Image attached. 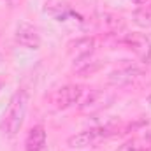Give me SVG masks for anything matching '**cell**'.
<instances>
[{
    "instance_id": "1",
    "label": "cell",
    "mask_w": 151,
    "mask_h": 151,
    "mask_svg": "<svg viewBox=\"0 0 151 151\" xmlns=\"http://www.w3.org/2000/svg\"><path fill=\"white\" fill-rule=\"evenodd\" d=\"M27 106H28V93L25 90H19L14 97H12V102H11V107H9V113L5 114L4 121H2V132L5 135H16L21 127H23V121H25V114H27Z\"/></svg>"
},
{
    "instance_id": "2",
    "label": "cell",
    "mask_w": 151,
    "mask_h": 151,
    "mask_svg": "<svg viewBox=\"0 0 151 151\" xmlns=\"http://www.w3.org/2000/svg\"><path fill=\"white\" fill-rule=\"evenodd\" d=\"M81 99H83V88L69 84V86L60 88V90L55 93L53 102H55V106H56L58 109H67V107H72L76 104H79Z\"/></svg>"
},
{
    "instance_id": "3",
    "label": "cell",
    "mask_w": 151,
    "mask_h": 151,
    "mask_svg": "<svg viewBox=\"0 0 151 151\" xmlns=\"http://www.w3.org/2000/svg\"><path fill=\"white\" fill-rule=\"evenodd\" d=\"M106 135H107V128H90V130H83V132L72 135V137H69V146L70 148H86V146L93 144L95 141L106 137Z\"/></svg>"
},
{
    "instance_id": "4",
    "label": "cell",
    "mask_w": 151,
    "mask_h": 151,
    "mask_svg": "<svg viewBox=\"0 0 151 151\" xmlns=\"http://www.w3.org/2000/svg\"><path fill=\"white\" fill-rule=\"evenodd\" d=\"M16 40L28 49H37L40 46V37H39L37 30L30 25V23H19L18 30H16Z\"/></svg>"
},
{
    "instance_id": "5",
    "label": "cell",
    "mask_w": 151,
    "mask_h": 151,
    "mask_svg": "<svg viewBox=\"0 0 151 151\" xmlns=\"http://www.w3.org/2000/svg\"><path fill=\"white\" fill-rule=\"evenodd\" d=\"M125 42L146 62V63H151V42L144 35H139V34H130L127 35Z\"/></svg>"
},
{
    "instance_id": "6",
    "label": "cell",
    "mask_w": 151,
    "mask_h": 151,
    "mask_svg": "<svg viewBox=\"0 0 151 151\" xmlns=\"http://www.w3.org/2000/svg\"><path fill=\"white\" fill-rule=\"evenodd\" d=\"M25 150L27 151H46V130L42 125H35L25 141Z\"/></svg>"
},
{
    "instance_id": "7",
    "label": "cell",
    "mask_w": 151,
    "mask_h": 151,
    "mask_svg": "<svg viewBox=\"0 0 151 151\" xmlns=\"http://www.w3.org/2000/svg\"><path fill=\"white\" fill-rule=\"evenodd\" d=\"M142 74L139 69L135 67H127V69H119L113 74L109 76V83L114 84V86H125V84H130L134 83L139 76Z\"/></svg>"
},
{
    "instance_id": "8",
    "label": "cell",
    "mask_w": 151,
    "mask_h": 151,
    "mask_svg": "<svg viewBox=\"0 0 151 151\" xmlns=\"http://www.w3.org/2000/svg\"><path fill=\"white\" fill-rule=\"evenodd\" d=\"M93 47H95V40L93 39L83 37L70 44V53L74 55L76 58H84V56H90L93 53Z\"/></svg>"
},
{
    "instance_id": "9",
    "label": "cell",
    "mask_w": 151,
    "mask_h": 151,
    "mask_svg": "<svg viewBox=\"0 0 151 151\" xmlns=\"http://www.w3.org/2000/svg\"><path fill=\"white\" fill-rule=\"evenodd\" d=\"M144 150H146V146H142V142L139 139H132V141L125 142L118 151H144Z\"/></svg>"
},
{
    "instance_id": "10",
    "label": "cell",
    "mask_w": 151,
    "mask_h": 151,
    "mask_svg": "<svg viewBox=\"0 0 151 151\" xmlns=\"http://www.w3.org/2000/svg\"><path fill=\"white\" fill-rule=\"evenodd\" d=\"M148 102H150V106H151V95H150V97H148Z\"/></svg>"
},
{
    "instance_id": "11",
    "label": "cell",
    "mask_w": 151,
    "mask_h": 151,
    "mask_svg": "<svg viewBox=\"0 0 151 151\" xmlns=\"http://www.w3.org/2000/svg\"><path fill=\"white\" fill-rule=\"evenodd\" d=\"M0 88H2V81H0Z\"/></svg>"
},
{
    "instance_id": "12",
    "label": "cell",
    "mask_w": 151,
    "mask_h": 151,
    "mask_svg": "<svg viewBox=\"0 0 151 151\" xmlns=\"http://www.w3.org/2000/svg\"><path fill=\"white\" fill-rule=\"evenodd\" d=\"M137 2H141V0H137Z\"/></svg>"
}]
</instances>
